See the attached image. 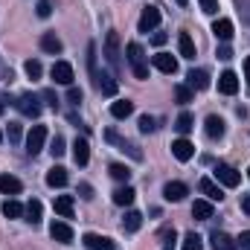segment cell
Segmentation results:
<instances>
[{"label":"cell","instance_id":"obj_1","mask_svg":"<svg viewBox=\"0 0 250 250\" xmlns=\"http://www.w3.org/2000/svg\"><path fill=\"white\" fill-rule=\"evenodd\" d=\"M87 67H90V76H93L96 90H99L102 96H117L120 84H117V79H114L111 73H105V70H99V67H96V47H93V44L87 47Z\"/></svg>","mask_w":250,"mask_h":250},{"label":"cell","instance_id":"obj_2","mask_svg":"<svg viewBox=\"0 0 250 250\" xmlns=\"http://www.w3.org/2000/svg\"><path fill=\"white\" fill-rule=\"evenodd\" d=\"M125 59L131 64V70H134V76L137 79H148V64H146V53H143V47L140 44H128L125 47Z\"/></svg>","mask_w":250,"mask_h":250},{"label":"cell","instance_id":"obj_3","mask_svg":"<svg viewBox=\"0 0 250 250\" xmlns=\"http://www.w3.org/2000/svg\"><path fill=\"white\" fill-rule=\"evenodd\" d=\"M102 56H105V62L111 64L114 70H120V56H123V53H120V35H117L114 29L105 35V47H102Z\"/></svg>","mask_w":250,"mask_h":250},{"label":"cell","instance_id":"obj_4","mask_svg":"<svg viewBox=\"0 0 250 250\" xmlns=\"http://www.w3.org/2000/svg\"><path fill=\"white\" fill-rule=\"evenodd\" d=\"M44 143H47V128H44V125H32V131L26 134V154H29V157L41 154Z\"/></svg>","mask_w":250,"mask_h":250},{"label":"cell","instance_id":"obj_5","mask_svg":"<svg viewBox=\"0 0 250 250\" xmlns=\"http://www.w3.org/2000/svg\"><path fill=\"white\" fill-rule=\"evenodd\" d=\"M18 111H21L23 117H29V120L41 117V102H38V96H32V93L18 96Z\"/></svg>","mask_w":250,"mask_h":250},{"label":"cell","instance_id":"obj_6","mask_svg":"<svg viewBox=\"0 0 250 250\" xmlns=\"http://www.w3.org/2000/svg\"><path fill=\"white\" fill-rule=\"evenodd\" d=\"M215 181H218L221 187H239V184H242V175H239L233 166L218 163V166H215Z\"/></svg>","mask_w":250,"mask_h":250},{"label":"cell","instance_id":"obj_7","mask_svg":"<svg viewBox=\"0 0 250 250\" xmlns=\"http://www.w3.org/2000/svg\"><path fill=\"white\" fill-rule=\"evenodd\" d=\"M157 23H160V9H157V6H146L143 15H140V23H137L140 32H154Z\"/></svg>","mask_w":250,"mask_h":250},{"label":"cell","instance_id":"obj_8","mask_svg":"<svg viewBox=\"0 0 250 250\" xmlns=\"http://www.w3.org/2000/svg\"><path fill=\"white\" fill-rule=\"evenodd\" d=\"M151 64H154L160 73H166V76H175V73H178V59H175L172 53H157V56L151 59Z\"/></svg>","mask_w":250,"mask_h":250},{"label":"cell","instance_id":"obj_9","mask_svg":"<svg viewBox=\"0 0 250 250\" xmlns=\"http://www.w3.org/2000/svg\"><path fill=\"white\" fill-rule=\"evenodd\" d=\"M84 248L87 250H117L114 245V239H108V236H96V233H84Z\"/></svg>","mask_w":250,"mask_h":250},{"label":"cell","instance_id":"obj_10","mask_svg":"<svg viewBox=\"0 0 250 250\" xmlns=\"http://www.w3.org/2000/svg\"><path fill=\"white\" fill-rule=\"evenodd\" d=\"M50 76L56 79V84H73V64H67V62H56L53 64V70H50Z\"/></svg>","mask_w":250,"mask_h":250},{"label":"cell","instance_id":"obj_11","mask_svg":"<svg viewBox=\"0 0 250 250\" xmlns=\"http://www.w3.org/2000/svg\"><path fill=\"white\" fill-rule=\"evenodd\" d=\"M187 195H189V189H187V184H181V181H169V184L163 187V198H166V201H172V204L184 201Z\"/></svg>","mask_w":250,"mask_h":250},{"label":"cell","instance_id":"obj_12","mask_svg":"<svg viewBox=\"0 0 250 250\" xmlns=\"http://www.w3.org/2000/svg\"><path fill=\"white\" fill-rule=\"evenodd\" d=\"M187 87L195 93V90H207L209 87V76L207 70H189L187 73Z\"/></svg>","mask_w":250,"mask_h":250},{"label":"cell","instance_id":"obj_13","mask_svg":"<svg viewBox=\"0 0 250 250\" xmlns=\"http://www.w3.org/2000/svg\"><path fill=\"white\" fill-rule=\"evenodd\" d=\"M218 90H221L224 96H233V93L239 90V76H236L233 70H224V73L218 76Z\"/></svg>","mask_w":250,"mask_h":250},{"label":"cell","instance_id":"obj_14","mask_svg":"<svg viewBox=\"0 0 250 250\" xmlns=\"http://www.w3.org/2000/svg\"><path fill=\"white\" fill-rule=\"evenodd\" d=\"M50 236H53L56 242H62V245H70V242H73V227H70L67 221H53V224H50Z\"/></svg>","mask_w":250,"mask_h":250},{"label":"cell","instance_id":"obj_15","mask_svg":"<svg viewBox=\"0 0 250 250\" xmlns=\"http://www.w3.org/2000/svg\"><path fill=\"white\" fill-rule=\"evenodd\" d=\"M73 160H76L79 166H87V160H90V146H87L84 137H76V140H73Z\"/></svg>","mask_w":250,"mask_h":250},{"label":"cell","instance_id":"obj_16","mask_svg":"<svg viewBox=\"0 0 250 250\" xmlns=\"http://www.w3.org/2000/svg\"><path fill=\"white\" fill-rule=\"evenodd\" d=\"M172 154H175L181 163H187V160H192V157H195V146H192L189 140H184V137H181V140H175V143H172Z\"/></svg>","mask_w":250,"mask_h":250},{"label":"cell","instance_id":"obj_17","mask_svg":"<svg viewBox=\"0 0 250 250\" xmlns=\"http://www.w3.org/2000/svg\"><path fill=\"white\" fill-rule=\"evenodd\" d=\"M212 35L218 38V41H230L236 32H233V21L230 18H218L215 23H212Z\"/></svg>","mask_w":250,"mask_h":250},{"label":"cell","instance_id":"obj_18","mask_svg":"<svg viewBox=\"0 0 250 250\" xmlns=\"http://www.w3.org/2000/svg\"><path fill=\"white\" fill-rule=\"evenodd\" d=\"M204 131H207V137H209V140H221V137H224V120H221V117H215V114H209V117H207V123H204Z\"/></svg>","mask_w":250,"mask_h":250},{"label":"cell","instance_id":"obj_19","mask_svg":"<svg viewBox=\"0 0 250 250\" xmlns=\"http://www.w3.org/2000/svg\"><path fill=\"white\" fill-rule=\"evenodd\" d=\"M41 50L50 53V56H59V53L64 50V44H62V38H59L56 32H44V35H41Z\"/></svg>","mask_w":250,"mask_h":250},{"label":"cell","instance_id":"obj_20","mask_svg":"<svg viewBox=\"0 0 250 250\" xmlns=\"http://www.w3.org/2000/svg\"><path fill=\"white\" fill-rule=\"evenodd\" d=\"M198 189H201V192L207 195V201H221V198H224V189L218 187L215 181H209V178H201Z\"/></svg>","mask_w":250,"mask_h":250},{"label":"cell","instance_id":"obj_21","mask_svg":"<svg viewBox=\"0 0 250 250\" xmlns=\"http://www.w3.org/2000/svg\"><path fill=\"white\" fill-rule=\"evenodd\" d=\"M209 242H212V250H239L236 239H230L227 233H218V230L209 236Z\"/></svg>","mask_w":250,"mask_h":250},{"label":"cell","instance_id":"obj_22","mask_svg":"<svg viewBox=\"0 0 250 250\" xmlns=\"http://www.w3.org/2000/svg\"><path fill=\"white\" fill-rule=\"evenodd\" d=\"M47 187H53V189L67 187V169H64V166H53V169L47 172Z\"/></svg>","mask_w":250,"mask_h":250},{"label":"cell","instance_id":"obj_23","mask_svg":"<svg viewBox=\"0 0 250 250\" xmlns=\"http://www.w3.org/2000/svg\"><path fill=\"white\" fill-rule=\"evenodd\" d=\"M134 198H137V192H134V187H120V189H114V204L117 207H131L134 204Z\"/></svg>","mask_w":250,"mask_h":250},{"label":"cell","instance_id":"obj_24","mask_svg":"<svg viewBox=\"0 0 250 250\" xmlns=\"http://www.w3.org/2000/svg\"><path fill=\"white\" fill-rule=\"evenodd\" d=\"M105 137H108V140H111V143H117V146H120V148H123V151H128V154H131V157H134V160H143V151H140V148H137V146H134V143H128V140H120V137H117V134H114V131H108V134H105Z\"/></svg>","mask_w":250,"mask_h":250},{"label":"cell","instance_id":"obj_25","mask_svg":"<svg viewBox=\"0 0 250 250\" xmlns=\"http://www.w3.org/2000/svg\"><path fill=\"white\" fill-rule=\"evenodd\" d=\"M23 215H26V221L29 224H41V215H44V207H41V201H29L26 207H23Z\"/></svg>","mask_w":250,"mask_h":250},{"label":"cell","instance_id":"obj_26","mask_svg":"<svg viewBox=\"0 0 250 250\" xmlns=\"http://www.w3.org/2000/svg\"><path fill=\"white\" fill-rule=\"evenodd\" d=\"M111 114H114L117 120H128V117L134 114V102H131V99H117V102L111 105Z\"/></svg>","mask_w":250,"mask_h":250},{"label":"cell","instance_id":"obj_27","mask_svg":"<svg viewBox=\"0 0 250 250\" xmlns=\"http://www.w3.org/2000/svg\"><path fill=\"white\" fill-rule=\"evenodd\" d=\"M140 227H143V215H140L137 209H128L125 218H123V230L125 233H137Z\"/></svg>","mask_w":250,"mask_h":250},{"label":"cell","instance_id":"obj_28","mask_svg":"<svg viewBox=\"0 0 250 250\" xmlns=\"http://www.w3.org/2000/svg\"><path fill=\"white\" fill-rule=\"evenodd\" d=\"M192 215H195V218H201V221L212 218V201H207V198L195 201V204H192Z\"/></svg>","mask_w":250,"mask_h":250},{"label":"cell","instance_id":"obj_29","mask_svg":"<svg viewBox=\"0 0 250 250\" xmlns=\"http://www.w3.org/2000/svg\"><path fill=\"white\" fill-rule=\"evenodd\" d=\"M178 50H181L184 59H195V41H192L189 32H181V35H178Z\"/></svg>","mask_w":250,"mask_h":250},{"label":"cell","instance_id":"obj_30","mask_svg":"<svg viewBox=\"0 0 250 250\" xmlns=\"http://www.w3.org/2000/svg\"><path fill=\"white\" fill-rule=\"evenodd\" d=\"M56 212L62 218H73V195H59L56 198Z\"/></svg>","mask_w":250,"mask_h":250},{"label":"cell","instance_id":"obj_31","mask_svg":"<svg viewBox=\"0 0 250 250\" xmlns=\"http://www.w3.org/2000/svg\"><path fill=\"white\" fill-rule=\"evenodd\" d=\"M21 181H18V178H12V175H0V192H3V195H18V192H21Z\"/></svg>","mask_w":250,"mask_h":250},{"label":"cell","instance_id":"obj_32","mask_svg":"<svg viewBox=\"0 0 250 250\" xmlns=\"http://www.w3.org/2000/svg\"><path fill=\"white\" fill-rule=\"evenodd\" d=\"M108 172H111V178H114V181H120V184H128V178H131V169L123 166V163H111V166H108Z\"/></svg>","mask_w":250,"mask_h":250},{"label":"cell","instance_id":"obj_33","mask_svg":"<svg viewBox=\"0 0 250 250\" xmlns=\"http://www.w3.org/2000/svg\"><path fill=\"white\" fill-rule=\"evenodd\" d=\"M175 128H178V131H181V134H189V131H192V128H195V117H192V114H189V111H184V114H181V117H178V120H175Z\"/></svg>","mask_w":250,"mask_h":250},{"label":"cell","instance_id":"obj_34","mask_svg":"<svg viewBox=\"0 0 250 250\" xmlns=\"http://www.w3.org/2000/svg\"><path fill=\"white\" fill-rule=\"evenodd\" d=\"M181 250H204L201 236H198V233H187V236H184V245H181Z\"/></svg>","mask_w":250,"mask_h":250},{"label":"cell","instance_id":"obj_35","mask_svg":"<svg viewBox=\"0 0 250 250\" xmlns=\"http://www.w3.org/2000/svg\"><path fill=\"white\" fill-rule=\"evenodd\" d=\"M3 215H6V218H21V215H23V207H21L18 201H6V204H3Z\"/></svg>","mask_w":250,"mask_h":250},{"label":"cell","instance_id":"obj_36","mask_svg":"<svg viewBox=\"0 0 250 250\" xmlns=\"http://www.w3.org/2000/svg\"><path fill=\"white\" fill-rule=\"evenodd\" d=\"M23 70H26V76H29V79H41V73H44V67H41L38 59H29V62L23 64Z\"/></svg>","mask_w":250,"mask_h":250},{"label":"cell","instance_id":"obj_37","mask_svg":"<svg viewBox=\"0 0 250 250\" xmlns=\"http://www.w3.org/2000/svg\"><path fill=\"white\" fill-rule=\"evenodd\" d=\"M192 96H195V93L189 90L187 84H178V87H175V99H178L181 105H189V102H192Z\"/></svg>","mask_w":250,"mask_h":250},{"label":"cell","instance_id":"obj_38","mask_svg":"<svg viewBox=\"0 0 250 250\" xmlns=\"http://www.w3.org/2000/svg\"><path fill=\"white\" fill-rule=\"evenodd\" d=\"M64 151H67V143H64L62 134H56V137H53V146H50V154H53V157H62Z\"/></svg>","mask_w":250,"mask_h":250},{"label":"cell","instance_id":"obj_39","mask_svg":"<svg viewBox=\"0 0 250 250\" xmlns=\"http://www.w3.org/2000/svg\"><path fill=\"white\" fill-rule=\"evenodd\" d=\"M154 128H157L154 117H148V114H143V117H140V131H143V134H151Z\"/></svg>","mask_w":250,"mask_h":250},{"label":"cell","instance_id":"obj_40","mask_svg":"<svg viewBox=\"0 0 250 250\" xmlns=\"http://www.w3.org/2000/svg\"><path fill=\"white\" fill-rule=\"evenodd\" d=\"M67 102H70V105H79V102H82V90L70 84V87H67Z\"/></svg>","mask_w":250,"mask_h":250},{"label":"cell","instance_id":"obj_41","mask_svg":"<svg viewBox=\"0 0 250 250\" xmlns=\"http://www.w3.org/2000/svg\"><path fill=\"white\" fill-rule=\"evenodd\" d=\"M41 99H44L50 108H59V96H56L53 90H41Z\"/></svg>","mask_w":250,"mask_h":250},{"label":"cell","instance_id":"obj_42","mask_svg":"<svg viewBox=\"0 0 250 250\" xmlns=\"http://www.w3.org/2000/svg\"><path fill=\"white\" fill-rule=\"evenodd\" d=\"M239 15H242V21L250 26V0H242L239 3Z\"/></svg>","mask_w":250,"mask_h":250},{"label":"cell","instance_id":"obj_43","mask_svg":"<svg viewBox=\"0 0 250 250\" xmlns=\"http://www.w3.org/2000/svg\"><path fill=\"white\" fill-rule=\"evenodd\" d=\"M21 140V123H9V143Z\"/></svg>","mask_w":250,"mask_h":250},{"label":"cell","instance_id":"obj_44","mask_svg":"<svg viewBox=\"0 0 250 250\" xmlns=\"http://www.w3.org/2000/svg\"><path fill=\"white\" fill-rule=\"evenodd\" d=\"M201 9H204L207 15H215V12H218V0H201Z\"/></svg>","mask_w":250,"mask_h":250},{"label":"cell","instance_id":"obj_45","mask_svg":"<svg viewBox=\"0 0 250 250\" xmlns=\"http://www.w3.org/2000/svg\"><path fill=\"white\" fill-rule=\"evenodd\" d=\"M163 239H166L163 250H175V239H178V236H175V230H166V233H163Z\"/></svg>","mask_w":250,"mask_h":250},{"label":"cell","instance_id":"obj_46","mask_svg":"<svg viewBox=\"0 0 250 250\" xmlns=\"http://www.w3.org/2000/svg\"><path fill=\"white\" fill-rule=\"evenodd\" d=\"M166 41H169V35H166V32H154V35H151V44H154V47H163Z\"/></svg>","mask_w":250,"mask_h":250},{"label":"cell","instance_id":"obj_47","mask_svg":"<svg viewBox=\"0 0 250 250\" xmlns=\"http://www.w3.org/2000/svg\"><path fill=\"white\" fill-rule=\"evenodd\" d=\"M236 245H239L242 250H250V230H245V233L239 236V242H236Z\"/></svg>","mask_w":250,"mask_h":250},{"label":"cell","instance_id":"obj_48","mask_svg":"<svg viewBox=\"0 0 250 250\" xmlns=\"http://www.w3.org/2000/svg\"><path fill=\"white\" fill-rule=\"evenodd\" d=\"M79 192H82V198H84V201H90V198H93V187H90V184H79Z\"/></svg>","mask_w":250,"mask_h":250},{"label":"cell","instance_id":"obj_49","mask_svg":"<svg viewBox=\"0 0 250 250\" xmlns=\"http://www.w3.org/2000/svg\"><path fill=\"white\" fill-rule=\"evenodd\" d=\"M50 12H53V6H50L47 0H41V3H38V15H41V18H50Z\"/></svg>","mask_w":250,"mask_h":250},{"label":"cell","instance_id":"obj_50","mask_svg":"<svg viewBox=\"0 0 250 250\" xmlns=\"http://www.w3.org/2000/svg\"><path fill=\"white\" fill-rule=\"evenodd\" d=\"M218 59H221V62H230V59H233V50H230V47H218Z\"/></svg>","mask_w":250,"mask_h":250},{"label":"cell","instance_id":"obj_51","mask_svg":"<svg viewBox=\"0 0 250 250\" xmlns=\"http://www.w3.org/2000/svg\"><path fill=\"white\" fill-rule=\"evenodd\" d=\"M242 212L250 215V192H248V195H242Z\"/></svg>","mask_w":250,"mask_h":250},{"label":"cell","instance_id":"obj_52","mask_svg":"<svg viewBox=\"0 0 250 250\" xmlns=\"http://www.w3.org/2000/svg\"><path fill=\"white\" fill-rule=\"evenodd\" d=\"M245 79H248V84H250V56L245 59Z\"/></svg>","mask_w":250,"mask_h":250},{"label":"cell","instance_id":"obj_53","mask_svg":"<svg viewBox=\"0 0 250 250\" xmlns=\"http://www.w3.org/2000/svg\"><path fill=\"white\" fill-rule=\"evenodd\" d=\"M175 3H178V6H187L189 0H175Z\"/></svg>","mask_w":250,"mask_h":250},{"label":"cell","instance_id":"obj_54","mask_svg":"<svg viewBox=\"0 0 250 250\" xmlns=\"http://www.w3.org/2000/svg\"><path fill=\"white\" fill-rule=\"evenodd\" d=\"M0 114H3V102H0Z\"/></svg>","mask_w":250,"mask_h":250},{"label":"cell","instance_id":"obj_55","mask_svg":"<svg viewBox=\"0 0 250 250\" xmlns=\"http://www.w3.org/2000/svg\"><path fill=\"white\" fill-rule=\"evenodd\" d=\"M0 143H3V131H0Z\"/></svg>","mask_w":250,"mask_h":250},{"label":"cell","instance_id":"obj_56","mask_svg":"<svg viewBox=\"0 0 250 250\" xmlns=\"http://www.w3.org/2000/svg\"><path fill=\"white\" fill-rule=\"evenodd\" d=\"M248 175H250V169H248Z\"/></svg>","mask_w":250,"mask_h":250}]
</instances>
